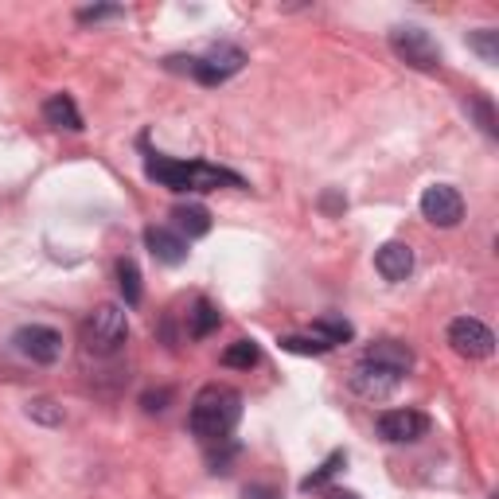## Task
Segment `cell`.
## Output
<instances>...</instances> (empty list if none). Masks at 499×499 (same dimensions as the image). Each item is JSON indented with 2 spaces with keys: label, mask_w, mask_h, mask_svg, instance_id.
Instances as JSON below:
<instances>
[{
  "label": "cell",
  "mask_w": 499,
  "mask_h": 499,
  "mask_svg": "<svg viewBox=\"0 0 499 499\" xmlns=\"http://www.w3.org/2000/svg\"><path fill=\"white\" fill-rule=\"evenodd\" d=\"M144 172H149V180L172 187V192H218V187H246L242 175L230 172V168L207 165V160H172V156H160V153L144 156Z\"/></svg>",
  "instance_id": "cell-1"
},
{
  "label": "cell",
  "mask_w": 499,
  "mask_h": 499,
  "mask_svg": "<svg viewBox=\"0 0 499 499\" xmlns=\"http://www.w3.org/2000/svg\"><path fill=\"white\" fill-rule=\"evenodd\" d=\"M239 418H242V394L234 387L211 383L196 394L192 414H187V430H192L203 445H218V441H230Z\"/></svg>",
  "instance_id": "cell-2"
},
{
  "label": "cell",
  "mask_w": 499,
  "mask_h": 499,
  "mask_svg": "<svg viewBox=\"0 0 499 499\" xmlns=\"http://www.w3.org/2000/svg\"><path fill=\"white\" fill-rule=\"evenodd\" d=\"M129 335V320L122 304H98L90 320L82 324V344L90 356H113Z\"/></svg>",
  "instance_id": "cell-3"
},
{
  "label": "cell",
  "mask_w": 499,
  "mask_h": 499,
  "mask_svg": "<svg viewBox=\"0 0 499 499\" xmlns=\"http://www.w3.org/2000/svg\"><path fill=\"white\" fill-rule=\"evenodd\" d=\"M180 63H187L184 70L187 75H196V82L223 86L227 79H234L246 67V51L234 48V43H218V48H211L207 55H192V58H180Z\"/></svg>",
  "instance_id": "cell-4"
},
{
  "label": "cell",
  "mask_w": 499,
  "mask_h": 499,
  "mask_svg": "<svg viewBox=\"0 0 499 499\" xmlns=\"http://www.w3.org/2000/svg\"><path fill=\"white\" fill-rule=\"evenodd\" d=\"M390 48H394V55H398L402 63L418 67V70H437V67H441V48H437V39L425 32V27H414V24L394 27Z\"/></svg>",
  "instance_id": "cell-5"
},
{
  "label": "cell",
  "mask_w": 499,
  "mask_h": 499,
  "mask_svg": "<svg viewBox=\"0 0 499 499\" xmlns=\"http://www.w3.org/2000/svg\"><path fill=\"white\" fill-rule=\"evenodd\" d=\"M449 344H452V351L457 356H464V359H488L492 351H495V335H492V328L483 324V320H476V316H457L449 324Z\"/></svg>",
  "instance_id": "cell-6"
},
{
  "label": "cell",
  "mask_w": 499,
  "mask_h": 499,
  "mask_svg": "<svg viewBox=\"0 0 499 499\" xmlns=\"http://www.w3.org/2000/svg\"><path fill=\"white\" fill-rule=\"evenodd\" d=\"M12 344H16V351H20L24 359H32L39 366H51V363H58V356H63V335H58L55 328H48V324H24V328H16Z\"/></svg>",
  "instance_id": "cell-7"
},
{
  "label": "cell",
  "mask_w": 499,
  "mask_h": 499,
  "mask_svg": "<svg viewBox=\"0 0 499 499\" xmlns=\"http://www.w3.org/2000/svg\"><path fill=\"white\" fill-rule=\"evenodd\" d=\"M421 215L430 218L433 227H441V230H452L464 218V199L457 187H449V184H433V187H425L421 192Z\"/></svg>",
  "instance_id": "cell-8"
},
{
  "label": "cell",
  "mask_w": 499,
  "mask_h": 499,
  "mask_svg": "<svg viewBox=\"0 0 499 499\" xmlns=\"http://www.w3.org/2000/svg\"><path fill=\"white\" fill-rule=\"evenodd\" d=\"M430 433V418L421 409H387L378 418V437L390 445H409V441H421Z\"/></svg>",
  "instance_id": "cell-9"
},
{
  "label": "cell",
  "mask_w": 499,
  "mask_h": 499,
  "mask_svg": "<svg viewBox=\"0 0 499 499\" xmlns=\"http://www.w3.org/2000/svg\"><path fill=\"white\" fill-rule=\"evenodd\" d=\"M398 383H402V375L387 371V366H375V363H366V359L356 366V371H351V390L363 394V398H371V402L390 398V394L398 390Z\"/></svg>",
  "instance_id": "cell-10"
},
{
  "label": "cell",
  "mask_w": 499,
  "mask_h": 499,
  "mask_svg": "<svg viewBox=\"0 0 499 499\" xmlns=\"http://www.w3.org/2000/svg\"><path fill=\"white\" fill-rule=\"evenodd\" d=\"M144 246H149V254L156 261H165V266H184L187 261V239H180L172 227H149L144 230Z\"/></svg>",
  "instance_id": "cell-11"
},
{
  "label": "cell",
  "mask_w": 499,
  "mask_h": 499,
  "mask_svg": "<svg viewBox=\"0 0 499 499\" xmlns=\"http://www.w3.org/2000/svg\"><path fill=\"white\" fill-rule=\"evenodd\" d=\"M375 270L383 273L387 281H406V277L414 273V250H409L406 242H387V246H378Z\"/></svg>",
  "instance_id": "cell-12"
},
{
  "label": "cell",
  "mask_w": 499,
  "mask_h": 499,
  "mask_svg": "<svg viewBox=\"0 0 499 499\" xmlns=\"http://www.w3.org/2000/svg\"><path fill=\"white\" fill-rule=\"evenodd\" d=\"M363 359L375 363V366H387V371H394V375H406L409 366H414V351H409L406 344H398V340H378V344L366 347Z\"/></svg>",
  "instance_id": "cell-13"
},
{
  "label": "cell",
  "mask_w": 499,
  "mask_h": 499,
  "mask_svg": "<svg viewBox=\"0 0 499 499\" xmlns=\"http://www.w3.org/2000/svg\"><path fill=\"white\" fill-rule=\"evenodd\" d=\"M43 122H48L51 129L79 133V129H82V113H79V106H75V98H70V94H51L48 101H43Z\"/></svg>",
  "instance_id": "cell-14"
},
{
  "label": "cell",
  "mask_w": 499,
  "mask_h": 499,
  "mask_svg": "<svg viewBox=\"0 0 499 499\" xmlns=\"http://www.w3.org/2000/svg\"><path fill=\"white\" fill-rule=\"evenodd\" d=\"M172 218H175V234L180 239H203V234L211 230V211L207 207H199V203H180V207L172 211Z\"/></svg>",
  "instance_id": "cell-15"
},
{
  "label": "cell",
  "mask_w": 499,
  "mask_h": 499,
  "mask_svg": "<svg viewBox=\"0 0 499 499\" xmlns=\"http://www.w3.org/2000/svg\"><path fill=\"white\" fill-rule=\"evenodd\" d=\"M308 335H316V340L328 344V347H340V344H347L351 335H356V328H351L344 316H320V320H313Z\"/></svg>",
  "instance_id": "cell-16"
},
{
  "label": "cell",
  "mask_w": 499,
  "mask_h": 499,
  "mask_svg": "<svg viewBox=\"0 0 499 499\" xmlns=\"http://www.w3.org/2000/svg\"><path fill=\"white\" fill-rule=\"evenodd\" d=\"M218 320H223V316H218V308L199 297L192 304V313H187V335H192V340H207V335L218 328Z\"/></svg>",
  "instance_id": "cell-17"
},
{
  "label": "cell",
  "mask_w": 499,
  "mask_h": 499,
  "mask_svg": "<svg viewBox=\"0 0 499 499\" xmlns=\"http://www.w3.org/2000/svg\"><path fill=\"white\" fill-rule=\"evenodd\" d=\"M117 285H122V297L125 304H141V270H137V261L133 258H122L117 261Z\"/></svg>",
  "instance_id": "cell-18"
},
{
  "label": "cell",
  "mask_w": 499,
  "mask_h": 499,
  "mask_svg": "<svg viewBox=\"0 0 499 499\" xmlns=\"http://www.w3.org/2000/svg\"><path fill=\"white\" fill-rule=\"evenodd\" d=\"M258 359H261V351H258L254 340H239V344H230L223 351V366H234V371H250Z\"/></svg>",
  "instance_id": "cell-19"
},
{
  "label": "cell",
  "mask_w": 499,
  "mask_h": 499,
  "mask_svg": "<svg viewBox=\"0 0 499 499\" xmlns=\"http://www.w3.org/2000/svg\"><path fill=\"white\" fill-rule=\"evenodd\" d=\"M468 48H472L483 63H499V32L495 27H476V32H468Z\"/></svg>",
  "instance_id": "cell-20"
},
{
  "label": "cell",
  "mask_w": 499,
  "mask_h": 499,
  "mask_svg": "<svg viewBox=\"0 0 499 499\" xmlns=\"http://www.w3.org/2000/svg\"><path fill=\"white\" fill-rule=\"evenodd\" d=\"M344 464H347V457H344V452H332V457H328L324 464H320L313 476H304V480H301V492H316V488H324V483H328L335 472H340Z\"/></svg>",
  "instance_id": "cell-21"
},
{
  "label": "cell",
  "mask_w": 499,
  "mask_h": 499,
  "mask_svg": "<svg viewBox=\"0 0 499 499\" xmlns=\"http://www.w3.org/2000/svg\"><path fill=\"white\" fill-rule=\"evenodd\" d=\"M281 347L292 351V356H324V351H332L328 344H320L316 335H281Z\"/></svg>",
  "instance_id": "cell-22"
},
{
  "label": "cell",
  "mask_w": 499,
  "mask_h": 499,
  "mask_svg": "<svg viewBox=\"0 0 499 499\" xmlns=\"http://www.w3.org/2000/svg\"><path fill=\"white\" fill-rule=\"evenodd\" d=\"M27 418H36L43 425H63V409H58L51 398H32L27 402Z\"/></svg>",
  "instance_id": "cell-23"
},
{
  "label": "cell",
  "mask_w": 499,
  "mask_h": 499,
  "mask_svg": "<svg viewBox=\"0 0 499 499\" xmlns=\"http://www.w3.org/2000/svg\"><path fill=\"white\" fill-rule=\"evenodd\" d=\"M125 16L122 5H94V8H79V24H98V20H117Z\"/></svg>",
  "instance_id": "cell-24"
},
{
  "label": "cell",
  "mask_w": 499,
  "mask_h": 499,
  "mask_svg": "<svg viewBox=\"0 0 499 499\" xmlns=\"http://www.w3.org/2000/svg\"><path fill=\"white\" fill-rule=\"evenodd\" d=\"M168 402H172V390H149V394L141 398L144 414H160V409H168Z\"/></svg>",
  "instance_id": "cell-25"
},
{
  "label": "cell",
  "mask_w": 499,
  "mask_h": 499,
  "mask_svg": "<svg viewBox=\"0 0 499 499\" xmlns=\"http://www.w3.org/2000/svg\"><path fill=\"white\" fill-rule=\"evenodd\" d=\"M472 110L480 113V122H483V133H492V137H495V113H492V101L476 98V101H472Z\"/></svg>",
  "instance_id": "cell-26"
},
{
  "label": "cell",
  "mask_w": 499,
  "mask_h": 499,
  "mask_svg": "<svg viewBox=\"0 0 499 499\" xmlns=\"http://www.w3.org/2000/svg\"><path fill=\"white\" fill-rule=\"evenodd\" d=\"M242 499H281L273 488H266V483H254V488H246V495Z\"/></svg>",
  "instance_id": "cell-27"
},
{
  "label": "cell",
  "mask_w": 499,
  "mask_h": 499,
  "mask_svg": "<svg viewBox=\"0 0 499 499\" xmlns=\"http://www.w3.org/2000/svg\"><path fill=\"white\" fill-rule=\"evenodd\" d=\"M328 499H363V495L359 492H347V488H332Z\"/></svg>",
  "instance_id": "cell-28"
},
{
  "label": "cell",
  "mask_w": 499,
  "mask_h": 499,
  "mask_svg": "<svg viewBox=\"0 0 499 499\" xmlns=\"http://www.w3.org/2000/svg\"><path fill=\"white\" fill-rule=\"evenodd\" d=\"M324 207H328V211H340V207H347V199H340V196H324Z\"/></svg>",
  "instance_id": "cell-29"
}]
</instances>
